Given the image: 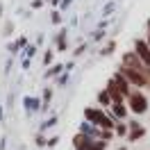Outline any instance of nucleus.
Segmentation results:
<instances>
[{
    "instance_id": "423d86ee",
    "label": "nucleus",
    "mask_w": 150,
    "mask_h": 150,
    "mask_svg": "<svg viewBox=\"0 0 150 150\" xmlns=\"http://www.w3.org/2000/svg\"><path fill=\"white\" fill-rule=\"evenodd\" d=\"M139 137H143V127H139V125H137V123H132L130 141H139Z\"/></svg>"
},
{
    "instance_id": "39448f33",
    "label": "nucleus",
    "mask_w": 150,
    "mask_h": 150,
    "mask_svg": "<svg viewBox=\"0 0 150 150\" xmlns=\"http://www.w3.org/2000/svg\"><path fill=\"white\" fill-rule=\"evenodd\" d=\"M107 91H109V96H112V100L114 103H123V98H125V96L121 93V89H118V86H116V82H109V84H107Z\"/></svg>"
},
{
    "instance_id": "f257e3e1",
    "label": "nucleus",
    "mask_w": 150,
    "mask_h": 150,
    "mask_svg": "<svg viewBox=\"0 0 150 150\" xmlns=\"http://www.w3.org/2000/svg\"><path fill=\"white\" fill-rule=\"evenodd\" d=\"M127 98H130V109L134 114H143L148 109V98L143 93H130Z\"/></svg>"
},
{
    "instance_id": "6e6552de",
    "label": "nucleus",
    "mask_w": 150,
    "mask_h": 150,
    "mask_svg": "<svg viewBox=\"0 0 150 150\" xmlns=\"http://www.w3.org/2000/svg\"><path fill=\"white\" fill-rule=\"evenodd\" d=\"M98 100H100L103 105H112V103H114V100H112V96H109V91H103V93L98 96Z\"/></svg>"
},
{
    "instance_id": "f03ea898",
    "label": "nucleus",
    "mask_w": 150,
    "mask_h": 150,
    "mask_svg": "<svg viewBox=\"0 0 150 150\" xmlns=\"http://www.w3.org/2000/svg\"><path fill=\"white\" fill-rule=\"evenodd\" d=\"M86 118H91L96 125H100L105 130H112L114 127V121H109V118H107L103 112H98V109H86Z\"/></svg>"
},
{
    "instance_id": "9d476101",
    "label": "nucleus",
    "mask_w": 150,
    "mask_h": 150,
    "mask_svg": "<svg viewBox=\"0 0 150 150\" xmlns=\"http://www.w3.org/2000/svg\"><path fill=\"white\" fill-rule=\"evenodd\" d=\"M148 43H150V39H148Z\"/></svg>"
},
{
    "instance_id": "0eeeda50",
    "label": "nucleus",
    "mask_w": 150,
    "mask_h": 150,
    "mask_svg": "<svg viewBox=\"0 0 150 150\" xmlns=\"http://www.w3.org/2000/svg\"><path fill=\"white\" fill-rule=\"evenodd\" d=\"M114 114H116V118H125V105L114 103Z\"/></svg>"
},
{
    "instance_id": "20e7f679",
    "label": "nucleus",
    "mask_w": 150,
    "mask_h": 150,
    "mask_svg": "<svg viewBox=\"0 0 150 150\" xmlns=\"http://www.w3.org/2000/svg\"><path fill=\"white\" fill-rule=\"evenodd\" d=\"M114 82H116V86L121 89V93H123V96H130V93H132V91H130V80H127L123 73L116 75V77H114Z\"/></svg>"
},
{
    "instance_id": "7ed1b4c3",
    "label": "nucleus",
    "mask_w": 150,
    "mask_h": 150,
    "mask_svg": "<svg viewBox=\"0 0 150 150\" xmlns=\"http://www.w3.org/2000/svg\"><path fill=\"white\" fill-rule=\"evenodd\" d=\"M134 52L139 55V59H141L146 66H150V43H148V41L137 39V41H134Z\"/></svg>"
},
{
    "instance_id": "1a4fd4ad",
    "label": "nucleus",
    "mask_w": 150,
    "mask_h": 150,
    "mask_svg": "<svg viewBox=\"0 0 150 150\" xmlns=\"http://www.w3.org/2000/svg\"><path fill=\"white\" fill-rule=\"evenodd\" d=\"M118 150H125V148H118Z\"/></svg>"
}]
</instances>
